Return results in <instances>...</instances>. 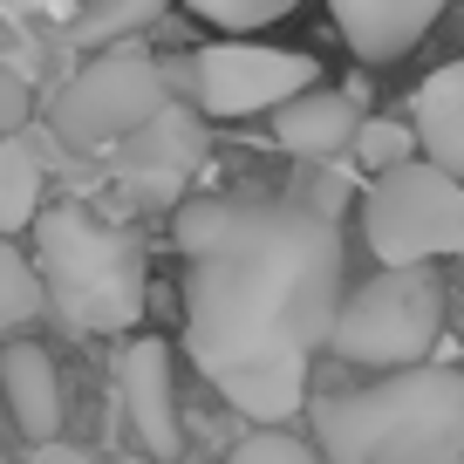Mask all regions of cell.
<instances>
[{
    "instance_id": "obj_1",
    "label": "cell",
    "mask_w": 464,
    "mask_h": 464,
    "mask_svg": "<svg viewBox=\"0 0 464 464\" xmlns=\"http://www.w3.org/2000/svg\"><path fill=\"white\" fill-rule=\"evenodd\" d=\"M342 307V232L307 191H232L212 246L185 274V342L212 390L253 423L307 403V362Z\"/></svg>"
},
{
    "instance_id": "obj_17",
    "label": "cell",
    "mask_w": 464,
    "mask_h": 464,
    "mask_svg": "<svg viewBox=\"0 0 464 464\" xmlns=\"http://www.w3.org/2000/svg\"><path fill=\"white\" fill-rule=\"evenodd\" d=\"M348 158L362 164L369 178L376 171H396V164L417 158V123H396V116H362V130H355V150Z\"/></svg>"
},
{
    "instance_id": "obj_15",
    "label": "cell",
    "mask_w": 464,
    "mask_h": 464,
    "mask_svg": "<svg viewBox=\"0 0 464 464\" xmlns=\"http://www.w3.org/2000/svg\"><path fill=\"white\" fill-rule=\"evenodd\" d=\"M164 7H171V0H82V14H75L69 42H82V48H116V42H130V34H144Z\"/></svg>"
},
{
    "instance_id": "obj_13",
    "label": "cell",
    "mask_w": 464,
    "mask_h": 464,
    "mask_svg": "<svg viewBox=\"0 0 464 464\" xmlns=\"http://www.w3.org/2000/svg\"><path fill=\"white\" fill-rule=\"evenodd\" d=\"M410 123H417V144L430 164L464 178V62H444L417 82L410 96Z\"/></svg>"
},
{
    "instance_id": "obj_14",
    "label": "cell",
    "mask_w": 464,
    "mask_h": 464,
    "mask_svg": "<svg viewBox=\"0 0 464 464\" xmlns=\"http://www.w3.org/2000/svg\"><path fill=\"white\" fill-rule=\"evenodd\" d=\"M42 150L28 144V137H7L0 144V232L14 239L21 226H34V212H42Z\"/></svg>"
},
{
    "instance_id": "obj_11",
    "label": "cell",
    "mask_w": 464,
    "mask_h": 464,
    "mask_svg": "<svg viewBox=\"0 0 464 464\" xmlns=\"http://www.w3.org/2000/svg\"><path fill=\"white\" fill-rule=\"evenodd\" d=\"M355 130H362V110L355 96H334V89H301L274 110V144L287 158H307V164H328L342 150H355Z\"/></svg>"
},
{
    "instance_id": "obj_10",
    "label": "cell",
    "mask_w": 464,
    "mask_h": 464,
    "mask_svg": "<svg viewBox=\"0 0 464 464\" xmlns=\"http://www.w3.org/2000/svg\"><path fill=\"white\" fill-rule=\"evenodd\" d=\"M116 150H123V185L150 191V198H171L185 185V171L198 164V116L164 102L144 130H130Z\"/></svg>"
},
{
    "instance_id": "obj_7",
    "label": "cell",
    "mask_w": 464,
    "mask_h": 464,
    "mask_svg": "<svg viewBox=\"0 0 464 464\" xmlns=\"http://www.w3.org/2000/svg\"><path fill=\"white\" fill-rule=\"evenodd\" d=\"M321 82V62L301 48H260V42H212L185 62V96L212 123H239V116H274L287 96Z\"/></svg>"
},
{
    "instance_id": "obj_9",
    "label": "cell",
    "mask_w": 464,
    "mask_h": 464,
    "mask_svg": "<svg viewBox=\"0 0 464 464\" xmlns=\"http://www.w3.org/2000/svg\"><path fill=\"white\" fill-rule=\"evenodd\" d=\"M444 7H450V0H328V14H334V28H342L348 55L369 62V69L403 62L410 48L437 28Z\"/></svg>"
},
{
    "instance_id": "obj_18",
    "label": "cell",
    "mask_w": 464,
    "mask_h": 464,
    "mask_svg": "<svg viewBox=\"0 0 464 464\" xmlns=\"http://www.w3.org/2000/svg\"><path fill=\"white\" fill-rule=\"evenodd\" d=\"M226 464H328V458H321L307 437L280 430V423H260L246 444H232V458H226Z\"/></svg>"
},
{
    "instance_id": "obj_22",
    "label": "cell",
    "mask_w": 464,
    "mask_h": 464,
    "mask_svg": "<svg viewBox=\"0 0 464 464\" xmlns=\"http://www.w3.org/2000/svg\"><path fill=\"white\" fill-rule=\"evenodd\" d=\"M0 464H7V458H0Z\"/></svg>"
},
{
    "instance_id": "obj_5",
    "label": "cell",
    "mask_w": 464,
    "mask_h": 464,
    "mask_svg": "<svg viewBox=\"0 0 464 464\" xmlns=\"http://www.w3.org/2000/svg\"><path fill=\"white\" fill-rule=\"evenodd\" d=\"M362 239L382 266H430L464 253V178L410 158L362 185Z\"/></svg>"
},
{
    "instance_id": "obj_6",
    "label": "cell",
    "mask_w": 464,
    "mask_h": 464,
    "mask_svg": "<svg viewBox=\"0 0 464 464\" xmlns=\"http://www.w3.org/2000/svg\"><path fill=\"white\" fill-rule=\"evenodd\" d=\"M171 102V69L150 62L144 48H96L69 82L55 89V110H48V130L69 150L96 158V150H116L130 130H144L150 116Z\"/></svg>"
},
{
    "instance_id": "obj_2",
    "label": "cell",
    "mask_w": 464,
    "mask_h": 464,
    "mask_svg": "<svg viewBox=\"0 0 464 464\" xmlns=\"http://www.w3.org/2000/svg\"><path fill=\"white\" fill-rule=\"evenodd\" d=\"M328 464H464V369H382V382L314 396Z\"/></svg>"
},
{
    "instance_id": "obj_19",
    "label": "cell",
    "mask_w": 464,
    "mask_h": 464,
    "mask_svg": "<svg viewBox=\"0 0 464 464\" xmlns=\"http://www.w3.org/2000/svg\"><path fill=\"white\" fill-rule=\"evenodd\" d=\"M198 21H212V28H226V34H246V28H266V21H280V14H294L301 0H185Z\"/></svg>"
},
{
    "instance_id": "obj_3",
    "label": "cell",
    "mask_w": 464,
    "mask_h": 464,
    "mask_svg": "<svg viewBox=\"0 0 464 464\" xmlns=\"http://www.w3.org/2000/svg\"><path fill=\"white\" fill-rule=\"evenodd\" d=\"M34 266H42L48 307L75 334H123L144 314V239L89 205H42L34 212Z\"/></svg>"
},
{
    "instance_id": "obj_16",
    "label": "cell",
    "mask_w": 464,
    "mask_h": 464,
    "mask_svg": "<svg viewBox=\"0 0 464 464\" xmlns=\"http://www.w3.org/2000/svg\"><path fill=\"white\" fill-rule=\"evenodd\" d=\"M48 307V287H42V266L0 232V334L7 328H28L34 314Z\"/></svg>"
},
{
    "instance_id": "obj_12",
    "label": "cell",
    "mask_w": 464,
    "mask_h": 464,
    "mask_svg": "<svg viewBox=\"0 0 464 464\" xmlns=\"http://www.w3.org/2000/svg\"><path fill=\"white\" fill-rule=\"evenodd\" d=\"M0 396H7V417L28 444L62 437V376L48 362V348L34 342H7L0 348Z\"/></svg>"
},
{
    "instance_id": "obj_4",
    "label": "cell",
    "mask_w": 464,
    "mask_h": 464,
    "mask_svg": "<svg viewBox=\"0 0 464 464\" xmlns=\"http://www.w3.org/2000/svg\"><path fill=\"white\" fill-rule=\"evenodd\" d=\"M444 334V280L430 266H382L334 307L328 348L355 369H417Z\"/></svg>"
},
{
    "instance_id": "obj_8",
    "label": "cell",
    "mask_w": 464,
    "mask_h": 464,
    "mask_svg": "<svg viewBox=\"0 0 464 464\" xmlns=\"http://www.w3.org/2000/svg\"><path fill=\"white\" fill-rule=\"evenodd\" d=\"M116 396H123V417L130 437L150 464H171L185 450V423H178V382H171V348L158 334H137L123 355H116Z\"/></svg>"
},
{
    "instance_id": "obj_21",
    "label": "cell",
    "mask_w": 464,
    "mask_h": 464,
    "mask_svg": "<svg viewBox=\"0 0 464 464\" xmlns=\"http://www.w3.org/2000/svg\"><path fill=\"white\" fill-rule=\"evenodd\" d=\"M28 464H96V458H89V450H75V444H62V437H48V444L28 450Z\"/></svg>"
},
{
    "instance_id": "obj_20",
    "label": "cell",
    "mask_w": 464,
    "mask_h": 464,
    "mask_svg": "<svg viewBox=\"0 0 464 464\" xmlns=\"http://www.w3.org/2000/svg\"><path fill=\"white\" fill-rule=\"evenodd\" d=\"M28 116H34V89H28V75L0 62V137H14Z\"/></svg>"
}]
</instances>
